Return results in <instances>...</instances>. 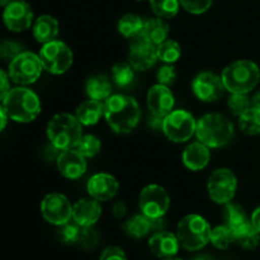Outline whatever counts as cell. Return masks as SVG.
Here are the masks:
<instances>
[{
    "label": "cell",
    "instance_id": "7c38bea8",
    "mask_svg": "<svg viewBox=\"0 0 260 260\" xmlns=\"http://www.w3.org/2000/svg\"><path fill=\"white\" fill-rule=\"evenodd\" d=\"M41 212L47 222L61 226L73 218V206L63 194L51 193L43 198Z\"/></svg>",
    "mask_w": 260,
    "mask_h": 260
},
{
    "label": "cell",
    "instance_id": "9a60e30c",
    "mask_svg": "<svg viewBox=\"0 0 260 260\" xmlns=\"http://www.w3.org/2000/svg\"><path fill=\"white\" fill-rule=\"evenodd\" d=\"M157 51L154 45L147 42L141 35L132 38L129 46V62L136 70H147L157 61Z\"/></svg>",
    "mask_w": 260,
    "mask_h": 260
},
{
    "label": "cell",
    "instance_id": "9c48e42d",
    "mask_svg": "<svg viewBox=\"0 0 260 260\" xmlns=\"http://www.w3.org/2000/svg\"><path fill=\"white\" fill-rule=\"evenodd\" d=\"M197 123L194 117L187 111L178 109L164 117L162 132L173 142H185L196 134Z\"/></svg>",
    "mask_w": 260,
    "mask_h": 260
},
{
    "label": "cell",
    "instance_id": "d4e9b609",
    "mask_svg": "<svg viewBox=\"0 0 260 260\" xmlns=\"http://www.w3.org/2000/svg\"><path fill=\"white\" fill-rule=\"evenodd\" d=\"M236 243L246 250H253L260 243V233L254 228L251 221H246L233 231Z\"/></svg>",
    "mask_w": 260,
    "mask_h": 260
},
{
    "label": "cell",
    "instance_id": "d6a6232c",
    "mask_svg": "<svg viewBox=\"0 0 260 260\" xmlns=\"http://www.w3.org/2000/svg\"><path fill=\"white\" fill-rule=\"evenodd\" d=\"M234 241H235L234 233L228 225L217 226V228L211 231V243L215 248L220 249V250L228 249Z\"/></svg>",
    "mask_w": 260,
    "mask_h": 260
},
{
    "label": "cell",
    "instance_id": "52a82bcc",
    "mask_svg": "<svg viewBox=\"0 0 260 260\" xmlns=\"http://www.w3.org/2000/svg\"><path fill=\"white\" fill-rule=\"evenodd\" d=\"M43 66L40 56L23 51L9 62V78L19 85H29L37 81L42 74Z\"/></svg>",
    "mask_w": 260,
    "mask_h": 260
},
{
    "label": "cell",
    "instance_id": "60d3db41",
    "mask_svg": "<svg viewBox=\"0 0 260 260\" xmlns=\"http://www.w3.org/2000/svg\"><path fill=\"white\" fill-rule=\"evenodd\" d=\"M156 76H157V81H159V84H161V85H165V86L173 85V84L175 83V80H177V73H175V69L169 65H165L162 66V68H160L159 71H157Z\"/></svg>",
    "mask_w": 260,
    "mask_h": 260
},
{
    "label": "cell",
    "instance_id": "e0dca14e",
    "mask_svg": "<svg viewBox=\"0 0 260 260\" xmlns=\"http://www.w3.org/2000/svg\"><path fill=\"white\" fill-rule=\"evenodd\" d=\"M118 189L119 184L116 178L104 173L93 175L88 182V193L91 198L99 202H106L114 198L118 193Z\"/></svg>",
    "mask_w": 260,
    "mask_h": 260
},
{
    "label": "cell",
    "instance_id": "4fadbf2b",
    "mask_svg": "<svg viewBox=\"0 0 260 260\" xmlns=\"http://www.w3.org/2000/svg\"><path fill=\"white\" fill-rule=\"evenodd\" d=\"M33 10L25 0H13L4 8L3 22L12 32H23L32 25Z\"/></svg>",
    "mask_w": 260,
    "mask_h": 260
},
{
    "label": "cell",
    "instance_id": "3957f363",
    "mask_svg": "<svg viewBox=\"0 0 260 260\" xmlns=\"http://www.w3.org/2000/svg\"><path fill=\"white\" fill-rule=\"evenodd\" d=\"M47 137L56 150L74 149L83 137L81 123L71 114H56L47 124Z\"/></svg>",
    "mask_w": 260,
    "mask_h": 260
},
{
    "label": "cell",
    "instance_id": "277c9868",
    "mask_svg": "<svg viewBox=\"0 0 260 260\" xmlns=\"http://www.w3.org/2000/svg\"><path fill=\"white\" fill-rule=\"evenodd\" d=\"M196 135L208 147H222L234 137V126L225 116L208 113L197 122Z\"/></svg>",
    "mask_w": 260,
    "mask_h": 260
},
{
    "label": "cell",
    "instance_id": "ee69618b",
    "mask_svg": "<svg viewBox=\"0 0 260 260\" xmlns=\"http://www.w3.org/2000/svg\"><path fill=\"white\" fill-rule=\"evenodd\" d=\"M150 222H151V231H155V233L165 231V228H167V221H165L164 217L150 218Z\"/></svg>",
    "mask_w": 260,
    "mask_h": 260
},
{
    "label": "cell",
    "instance_id": "74e56055",
    "mask_svg": "<svg viewBox=\"0 0 260 260\" xmlns=\"http://www.w3.org/2000/svg\"><path fill=\"white\" fill-rule=\"evenodd\" d=\"M99 236L98 233L93 229V226H81L80 236L76 245H80L85 250H91L98 245Z\"/></svg>",
    "mask_w": 260,
    "mask_h": 260
},
{
    "label": "cell",
    "instance_id": "e575fe53",
    "mask_svg": "<svg viewBox=\"0 0 260 260\" xmlns=\"http://www.w3.org/2000/svg\"><path fill=\"white\" fill-rule=\"evenodd\" d=\"M101 140L94 135H85L81 137L80 142L76 146V150L83 155L84 157H94L101 151Z\"/></svg>",
    "mask_w": 260,
    "mask_h": 260
},
{
    "label": "cell",
    "instance_id": "ba28073f",
    "mask_svg": "<svg viewBox=\"0 0 260 260\" xmlns=\"http://www.w3.org/2000/svg\"><path fill=\"white\" fill-rule=\"evenodd\" d=\"M40 60L46 71L55 75L66 73L73 65V52L61 41H51L41 48Z\"/></svg>",
    "mask_w": 260,
    "mask_h": 260
},
{
    "label": "cell",
    "instance_id": "d6986e66",
    "mask_svg": "<svg viewBox=\"0 0 260 260\" xmlns=\"http://www.w3.org/2000/svg\"><path fill=\"white\" fill-rule=\"evenodd\" d=\"M149 246L155 256L167 259L177 255L179 251L180 243L178 240V236L174 234L168 233V231H160V233H155L150 238Z\"/></svg>",
    "mask_w": 260,
    "mask_h": 260
},
{
    "label": "cell",
    "instance_id": "836d02e7",
    "mask_svg": "<svg viewBox=\"0 0 260 260\" xmlns=\"http://www.w3.org/2000/svg\"><path fill=\"white\" fill-rule=\"evenodd\" d=\"M112 78H113L114 83L119 86V88H128L132 83H134L135 74L132 70V66L128 63L118 62L113 66L112 70Z\"/></svg>",
    "mask_w": 260,
    "mask_h": 260
},
{
    "label": "cell",
    "instance_id": "f1b7e54d",
    "mask_svg": "<svg viewBox=\"0 0 260 260\" xmlns=\"http://www.w3.org/2000/svg\"><path fill=\"white\" fill-rule=\"evenodd\" d=\"M240 129L246 135H259L260 134V108L250 107L246 112H244L239 119Z\"/></svg>",
    "mask_w": 260,
    "mask_h": 260
},
{
    "label": "cell",
    "instance_id": "cb8c5ba5",
    "mask_svg": "<svg viewBox=\"0 0 260 260\" xmlns=\"http://www.w3.org/2000/svg\"><path fill=\"white\" fill-rule=\"evenodd\" d=\"M104 113V104H102L101 101H89L84 102L76 109V118L79 119L81 124L84 126H93L101 119L102 114Z\"/></svg>",
    "mask_w": 260,
    "mask_h": 260
},
{
    "label": "cell",
    "instance_id": "c3c4849f",
    "mask_svg": "<svg viewBox=\"0 0 260 260\" xmlns=\"http://www.w3.org/2000/svg\"><path fill=\"white\" fill-rule=\"evenodd\" d=\"M251 223H253L254 228L260 233V207L256 208L253 212V216H251Z\"/></svg>",
    "mask_w": 260,
    "mask_h": 260
},
{
    "label": "cell",
    "instance_id": "603a6c76",
    "mask_svg": "<svg viewBox=\"0 0 260 260\" xmlns=\"http://www.w3.org/2000/svg\"><path fill=\"white\" fill-rule=\"evenodd\" d=\"M141 36L154 46H159L169 36V25L161 18H152L144 23Z\"/></svg>",
    "mask_w": 260,
    "mask_h": 260
},
{
    "label": "cell",
    "instance_id": "8992f818",
    "mask_svg": "<svg viewBox=\"0 0 260 260\" xmlns=\"http://www.w3.org/2000/svg\"><path fill=\"white\" fill-rule=\"evenodd\" d=\"M211 231L210 225L202 216L188 215L178 223L177 236L185 250L197 251L210 243Z\"/></svg>",
    "mask_w": 260,
    "mask_h": 260
},
{
    "label": "cell",
    "instance_id": "b9f144b4",
    "mask_svg": "<svg viewBox=\"0 0 260 260\" xmlns=\"http://www.w3.org/2000/svg\"><path fill=\"white\" fill-rule=\"evenodd\" d=\"M99 260H127V256L118 246H108L104 249Z\"/></svg>",
    "mask_w": 260,
    "mask_h": 260
},
{
    "label": "cell",
    "instance_id": "5bb4252c",
    "mask_svg": "<svg viewBox=\"0 0 260 260\" xmlns=\"http://www.w3.org/2000/svg\"><path fill=\"white\" fill-rule=\"evenodd\" d=\"M196 96L202 102H215L221 98L225 90L222 78L216 74L205 71L196 76L192 84Z\"/></svg>",
    "mask_w": 260,
    "mask_h": 260
},
{
    "label": "cell",
    "instance_id": "db71d44e",
    "mask_svg": "<svg viewBox=\"0 0 260 260\" xmlns=\"http://www.w3.org/2000/svg\"><path fill=\"white\" fill-rule=\"evenodd\" d=\"M135 2H141V0H135Z\"/></svg>",
    "mask_w": 260,
    "mask_h": 260
},
{
    "label": "cell",
    "instance_id": "7a4b0ae2",
    "mask_svg": "<svg viewBox=\"0 0 260 260\" xmlns=\"http://www.w3.org/2000/svg\"><path fill=\"white\" fill-rule=\"evenodd\" d=\"M3 107L8 117L19 123L35 121L41 113V103L37 94L24 86L10 89L3 101Z\"/></svg>",
    "mask_w": 260,
    "mask_h": 260
},
{
    "label": "cell",
    "instance_id": "7bdbcfd3",
    "mask_svg": "<svg viewBox=\"0 0 260 260\" xmlns=\"http://www.w3.org/2000/svg\"><path fill=\"white\" fill-rule=\"evenodd\" d=\"M10 90V83H9V75L5 73L3 69H0V102L4 101L7 94Z\"/></svg>",
    "mask_w": 260,
    "mask_h": 260
},
{
    "label": "cell",
    "instance_id": "1f68e13d",
    "mask_svg": "<svg viewBox=\"0 0 260 260\" xmlns=\"http://www.w3.org/2000/svg\"><path fill=\"white\" fill-rule=\"evenodd\" d=\"M156 51L159 60L168 63L175 62L182 55V48H180L179 43L173 40H165L164 42L156 46Z\"/></svg>",
    "mask_w": 260,
    "mask_h": 260
},
{
    "label": "cell",
    "instance_id": "8d00e7d4",
    "mask_svg": "<svg viewBox=\"0 0 260 260\" xmlns=\"http://www.w3.org/2000/svg\"><path fill=\"white\" fill-rule=\"evenodd\" d=\"M251 107V99L246 94L233 93V95L229 98V108L231 109L234 114L240 117L244 112L248 111Z\"/></svg>",
    "mask_w": 260,
    "mask_h": 260
},
{
    "label": "cell",
    "instance_id": "f6af8a7d",
    "mask_svg": "<svg viewBox=\"0 0 260 260\" xmlns=\"http://www.w3.org/2000/svg\"><path fill=\"white\" fill-rule=\"evenodd\" d=\"M126 212H127V207L126 205H124L123 201H118V202L113 206V215L114 217L118 218V220L119 218L124 217Z\"/></svg>",
    "mask_w": 260,
    "mask_h": 260
},
{
    "label": "cell",
    "instance_id": "f35d334b",
    "mask_svg": "<svg viewBox=\"0 0 260 260\" xmlns=\"http://www.w3.org/2000/svg\"><path fill=\"white\" fill-rule=\"evenodd\" d=\"M22 52V45H19L15 41H3V42H0V60L10 62Z\"/></svg>",
    "mask_w": 260,
    "mask_h": 260
},
{
    "label": "cell",
    "instance_id": "4dcf8cb0",
    "mask_svg": "<svg viewBox=\"0 0 260 260\" xmlns=\"http://www.w3.org/2000/svg\"><path fill=\"white\" fill-rule=\"evenodd\" d=\"M150 5L155 14L161 19L174 18L179 12V0H150Z\"/></svg>",
    "mask_w": 260,
    "mask_h": 260
},
{
    "label": "cell",
    "instance_id": "ac0fdd59",
    "mask_svg": "<svg viewBox=\"0 0 260 260\" xmlns=\"http://www.w3.org/2000/svg\"><path fill=\"white\" fill-rule=\"evenodd\" d=\"M57 169L68 179H79L86 172L85 157L78 150H65L57 156Z\"/></svg>",
    "mask_w": 260,
    "mask_h": 260
},
{
    "label": "cell",
    "instance_id": "ffe728a7",
    "mask_svg": "<svg viewBox=\"0 0 260 260\" xmlns=\"http://www.w3.org/2000/svg\"><path fill=\"white\" fill-rule=\"evenodd\" d=\"M102 215V207L96 200H81L73 206V220L80 226H93Z\"/></svg>",
    "mask_w": 260,
    "mask_h": 260
},
{
    "label": "cell",
    "instance_id": "f907efd6",
    "mask_svg": "<svg viewBox=\"0 0 260 260\" xmlns=\"http://www.w3.org/2000/svg\"><path fill=\"white\" fill-rule=\"evenodd\" d=\"M193 260H215V259H212L211 256H208V255H200V256H197V258H194Z\"/></svg>",
    "mask_w": 260,
    "mask_h": 260
},
{
    "label": "cell",
    "instance_id": "7dc6e473",
    "mask_svg": "<svg viewBox=\"0 0 260 260\" xmlns=\"http://www.w3.org/2000/svg\"><path fill=\"white\" fill-rule=\"evenodd\" d=\"M8 118H9V117H8V114H7V112H5L4 107L0 106V132H2L3 129L7 127Z\"/></svg>",
    "mask_w": 260,
    "mask_h": 260
},
{
    "label": "cell",
    "instance_id": "484cf974",
    "mask_svg": "<svg viewBox=\"0 0 260 260\" xmlns=\"http://www.w3.org/2000/svg\"><path fill=\"white\" fill-rule=\"evenodd\" d=\"M112 85L106 75H96L86 81V94L94 101H107L111 96Z\"/></svg>",
    "mask_w": 260,
    "mask_h": 260
},
{
    "label": "cell",
    "instance_id": "5b68a950",
    "mask_svg": "<svg viewBox=\"0 0 260 260\" xmlns=\"http://www.w3.org/2000/svg\"><path fill=\"white\" fill-rule=\"evenodd\" d=\"M222 81L230 93L248 94L258 85L260 70L256 63L249 60L235 61L223 70Z\"/></svg>",
    "mask_w": 260,
    "mask_h": 260
},
{
    "label": "cell",
    "instance_id": "d590c367",
    "mask_svg": "<svg viewBox=\"0 0 260 260\" xmlns=\"http://www.w3.org/2000/svg\"><path fill=\"white\" fill-rule=\"evenodd\" d=\"M80 231V225H78L76 222L71 223L70 221H69V222L60 226V230H58L57 235L58 239H60L63 244H66V245H73V244H78Z\"/></svg>",
    "mask_w": 260,
    "mask_h": 260
},
{
    "label": "cell",
    "instance_id": "7402d4cb",
    "mask_svg": "<svg viewBox=\"0 0 260 260\" xmlns=\"http://www.w3.org/2000/svg\"><path fill=\"white\" fill-rule=\"evenodd\" d=\"M58 35V22L52 15H41L36 19L33 25V36L41 43H48L55 40Z\"/></svg>",
    "mask_w": 260,
    "mask_h": 260
},
{
    "label": "cell",
    "instance_id": "30bf717a",
    "mask_svg": "<svg viewBox=\"0 0 260 260\" xmlns=\"http://www.w3.org/2000/svg\"><path fill=\"white\" fill-rule=\"evenodd\" d=\"M207 188L211 200L220 205H226L235 197L238 180L230 169L222 168L212 173L208 179Z\"/></svg>",
    "mask_w": 260,
    "mask_h": 260
},
{
    "label": "cell",
    "instance_id": "bcb514c9",
    "mask_svg": "<svg viewBox=\"0 0 260 260\" xmlns=\"http://www.w3.org/2000/svg\"><path fill=\"white\" fill-rule=\"evenodd\" d=\"M162 123H164V119H162V117L154 116V114H152V117H150L149 124L154 129H160V128L162 129Z\"/></svg>",
    "mask_w": 260,
    "mask_h": 260
},
{
    "label": "cell",
    "instance_id": "4316f807",
    "mask_svg": "<svg viewBox=\"0 0 260 260\" xmlns=\"http://www.w3.org/2000/svg\"><path fill=\"white\" fill-rule=\"evenodd\" d=\"M144 23L139 15L127 13L118 20V32L126 38H135L141 35Z\"/></svg>",
    "mask_w": 260,
    "mask_h": 260
},
{
    "label": "cell",
    "instance_id": "83f0119b",
    "mask_svg": "<svg viewBox=\"0 0 260 260\" xmlns=\"http://www.w3.org/2000/svg\"><path fill=\"white\" fill-rule=\"evenodd\" d=\"M124 230L132 238L141 239L151 231V222H150V218L146 217L144 213L135 215L124 223Z\"/></svg>",
    "mask_w": 260,
    "mask_h": 260
},
{
    "label": "cell",
    "instance_id": "8fae6325",
    "mask_svg": "<svg viewBox=\"0 0 260 260\" xmlns=\"http://www.w3.org/2000/svg\"><path fill=\"white\" fill-rule=\"evenodd\" d=\"M170 198L167 190L156 184L147 185L140 194V210L146 217H164L169 210Z\"/></svg>",
    "mask_w": 260,
    "mask_h": 260
},
{
    "label": "cell",
    "instance_id": "6da1fadb",
    "mask_svg": "<svg viewBox=\"0 0 260 260\" xmlns=\"http://www.w3.org/2000/svg\"><path fill=\"white\" fill-rule=\"evenodd\" d=\"M104 117L112 129L118 134H128L139 124L141 111L131 96L112 95L104 103Z\"/></svg>",
    "mask_w": 260,
    "mask_h": 260
},
{
    "label": "cell",
    "instance_id": "44dd1931",
    "mask_svg": "<svg viewBox=\"0 0 260 260\" xmlns=\"http://www.w3.org/2000/svg\"><path fill=\"white\" fill-rule=\"evenodd\" d=\"M183 162L189 170L197 172L210 162V150L202 142H193L183 152Z\"/></svg>",
    "mask_w": 260,
    "mask_h": 260
},
{
    "label": "cell",
    "instance_id": "f5cc1de1",
    "mask_svg": "<svg viewBox=\"0 0 260 260\" xmlns=\"http://www.w3.org/2000/svg\"><path fill=\"white\" fill-rule=\"evenodd\" d=\"M162 260H182V259H178V258H174V256H173V258H167V259H162Z\"/></svg>",
    "mask_w": 260,
    "mask_h": 260
},
{
    "label": "cell",
    "instance_id": "681fc988",
    "mask_svg": "<svg viewBox=\"0 0 260 260\" xmlns=\"http://www.w3.org/2000/svg\"><path fill=\"white\" fill-rule=\"evenodd\" d=\"M251 107H255V108H260V93H256L255 95L251 99Z\"/></svg>",
    "mask_w": 260,
    "mask_h": 260
},
{
    "label": "cell",
    "instance_id": "ab89813d",
    "mask_svg": "<svg viewBox=\"0 0 260 260\" xmlns=\"http://www.w3.org/2000/svg\"><path fill=\"white\" fill-rule=\"evenodd\" d=\"M179 3L187 12L192 14H202L210 9L213 0H179Z\"/></svg>",
    "mask_w": 260,
    "mask_h": 260
},
{
    "label": "cell",
    "instance_id": "816d5d0a",
    "mask_svg": "<svg viewBox=\"0 0 260 260\" xmlns=\"http://www.w3.org/2000/svg\"><path fill=\"white\" fill-rule=\"evenodd\" d=\"M12 2H13V0H0V7L5 8L7 5H9Z\"/></svg>",
    "mask_w": 260,
    "mask_h": 260
},
{
    "label": "cell",
    "instance_id": "2e32d148",
    "mask_svg": "<svg viewBox=\"0 0 260 260\" xmlns=\"http://www.w3.org/2000/svg\"><path fill=\"white\" fill-rule=\"evenodd\" d=\"M147 107L154 116L167 117L170 112H173L174 107V95L168 86L156 84L150 88L147 93Z\"/></svg>",
    "mask_w": 260,
    "mask_h": 260
},
{
    "label": "cell",
    "instance_id": "f546056e",
    "mask_svg": "<svg viewBox=\"0 0 260 260\" xmlns=\"http://www.w3.org/2000/svg\"><path fill=\"white\" fill-rule=\"evenodd\" d=\"M223 218L226 221V225L233 231L245 223L246 221H249L244 208L240 205L233 202L226 203L225 208H223Z\"/></svg>",
    "mask_w": 260,
    "mask_h": 260
}]
</instances>
